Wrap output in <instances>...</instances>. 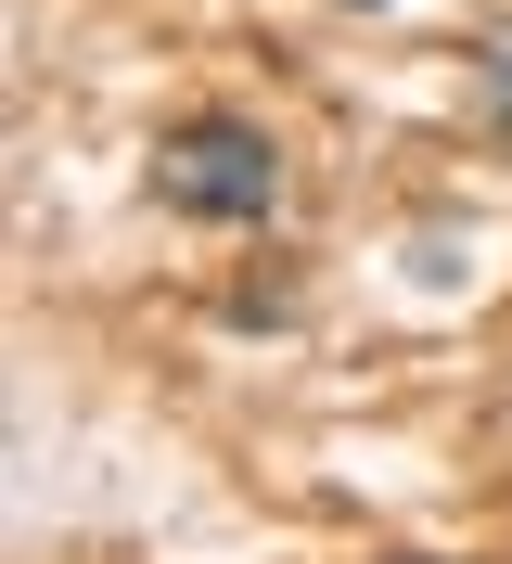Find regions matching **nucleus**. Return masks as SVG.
I'll return each instance as SVG.
<instances>
[{
    "label": "nucleus",
    "instance_id": "1",
    "mask_svg": "<svg viewBox=\"0 0 512 564\" xmlns=\"http://www.w3.org/2000/svg\"><path fill=\"white\" fill-rule=\"evenodd\" d=\"M154 193H167L179 218H205V231H257V218L282 206V141L257 129V116H179V129L154 141Z\"/></svg>",
    "mask_w": 512,
    "mask_h": 564
},
{
    "label": "nucleus",
    "instance_id": "2",
    "mask_svg": "<svg viewBox=\"0 0 512 564\" xmlns=\"http://www.w3.org/2000/svg\"><path fill=\"white\" fill-rule=\"evenodd\" d=\"M487 129L512 141V52H487Z\"/></svg>",
    "mask_w": 512,
    "mask_h": 564
},
{
    "label": "nucleus",
    "instance_id": "3",
    "mask_svg": "<svg viewBox=\"0 0 512 564\" xmlns=\"http://www.w3.org/2000/svg\"><path fill=\"white\" fill-rule=\"evenodd\" d=\"M397 564H436V552H397Z\"/></svg>",
    "mask_w": 512,
    "mask_h": 564
},
{
    "label": "nucleus",
    "instance_id": "4",
    "mask_svg": "<svg viewBox=\"0 0 512 564\" xmlns=\"http://www.w3.org/2000/svg\"><path fill=\"white\" fill-rule=\"evenodd\" d=\"M359 13H384V0H359Z\"/></svg>",
    "mask_w": 512,
    "mask_h": 564
}]
</instances>
